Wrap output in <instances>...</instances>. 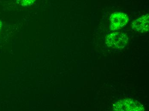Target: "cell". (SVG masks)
Returning a JSON list of instances; mask_svg holds the SVG:
<instances>
[{"label":"cell","mask_w":149,"mask_h":111,"mask_svg":"<svg viewBox=\"0 0 149 111\" xmlns=\"http://www.w3.org/2000/svg\"><path fill=\"white\" fill-rule=\"evenodd\" d=\"M128 41V37L125 33L115 32L109 35L106 39V43L109 47L122 49L126 46Z\"/></svg>","instance_id":"6da1fadb"},{"label":"cell","mask_w":149,"mask_h":111,"mask_svg":"<svg viewBox=\"0 0 149 111\" xmlns=\"http://www.w3.org/2000/svg\"><path fill=\"white\" fill-rule=\"evenodd\" d=\"M113 110L127 111H143L144 110L143 105L137 101L132 99H124L113 105Z\"/></svg>","instance_id":"7a4b0ae2"},{"label":"cell","mask_w":149,"mask_h":111,"mask_svg":"<svg viewBox=\"0 0 149 111\" xmlns=\"http://www.w3.org/2000/svg\"><path fill=\"white\" fill-rule=\"evenodd\" d=\"M111 29H119L127 24L129 20L128 16L125 13L121 12H116L111 16Z\"/></svg>","instance_id":"3957f363"},{"label":"cell","mask_w":149,"mask_h":111,"mask_svg":"<svg viewBox=\"0 0 149 111\" xmlns=\"http://www.w3.org/2000/svg\"><path fill=\"white\" fill-rule=\"evenodd\" d=\"M149 19L148 14L138 18L132 22V29L135 31L141 33L148 32L149 30Z\"/></svg>","instance_id":"277c9868"},{"label":"cell","mask_w":149,"mask_h":111,"mask_svg":"<svg viewBox=\"0 0 149 111\" xmlns=\"http://www.w3.org/2000/svg\"><path fill=\"white\" fill-rule=\"evenodd\" d=\"M35 0H16L17 3L21 6L28 7L32 5Z\"/></svg>","instance_id":"5b68a950"},{"label":"cell","mask_w":149,"mask_h":111,"mask_svg":"<svg viewBox=\"0 0 149 111\" xmlns=\"http://www.w3.org/2000/svg\"><path fill=\"white\" fill-rule=\"evenodd\" d=\"M2 27V23L0 21V32H1V30Z\"/></svg>","instance_id":"8992f818"}]
</instances>
